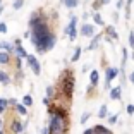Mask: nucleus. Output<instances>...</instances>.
Returning <instances> with one entry per match:
<instances>
[{"instance_id":"obj_16","label":"nucleus","mask_w":134,"mask_h":134,"mask_svg":"<svg viewBox=\"0 0 134 134\" xmlns=\"http://www.w3.org/2000/svg\"><path fill=\"white\" fill-rule=\"evenodd\" d=\"M0 83L2 84H9L10 83V79H9V76L5 74V72H0Z\"/></svg>"},{"instance_id":"obj_6","label":"nucleus","mask_w":134,"mask_h":134,"mask_svg":"<svg viewBox=\"0 0 134 134\" xmlns=\"http://www.w3.org/2000/svg\"><path fill=\"white\" fill-rule=\"evenodd\" d=\"M117 76V69L115 67H110V69H107V76H105V86H107V90H108V86H110V83H112V79Z\"/></svg>"},{"instance_id":"obj_3","label":"nucleus","mask_w":134,"mask_h":134,"mask_svg":"<svg viewBox=\"0 0 134 134\" xmlns=\"http://www.w3.org/2000/svg\"><path fill=\"white\" fill-rule=\"evenodd\" d=\"M60 88H62V93L65 96L71 98L72 91H74V77H72V72H64V77L60 79Z\"/></svg>"},{"instance_id":"obj_13","label":"nucleus","mask_w":134,"mask_h":134,"mask_svg":"<svg viewBox=\"0 0 134 134\" xmlns=\"http://www.w3.org/2000/svg\"><path fill=\"white\" fill-rule=\"evenodd\" d=\"M107 35H110L112 40H117L119 38V35H117V31L114 29V26H108V28H107Z\"/></svg>"},{"instance_id":"obj_11","label":"nucleus","mask_w":134,"mask_h":134,"mask_svg":"<svg viewBox=\"0 0 134 134\" xmlns=\"http://www.w3.org/2000/svg\"><path fill=\"white\" fill-rule=\"evenodd\" d=\"M16 52H17V55L21 57V59H26L28 57V53H26V50H24L21 45H16Z\"/></svg>"},{"instance_id":"obj_24","label":"nucleus","mask_w":134,"mask_h":134,"mask_svg":"<svg viewBox=\"0 0 134 134\" xmlns=\"http://www.w3.org/2000/svg\"><path fill=\"white\" fill-rule=\"evenodd\" d=\"M129 45H131V48H134V31H131V35H129Z\"/></svg>"},{"instance_id":"obj_29","label":"nucleus","mask_w":134,"mask_h":134,"mask_svg":"<svg viewBox=\"0 0 134 134\" xmlns=\"http://www.w3.org/2000/svg\"><path fill=\"white\" fill-rule=\"evenodd\" d=\"M122 7H124V0H117V9L120 10Z\"/></svg>"},{"instance_id":"obj_8","label":"nucleus","mask_w":134,"mask_h":134,"mask_svg":"<svg viewBox=\"0 0 134 134\" xmlns=\"http://www.w3.org/2000/svg\"><path fill=\"white\" fill-rule=\"evenodd\" d=\"M120 91H122V88H120V86L112 88V91H110V98H112V100H119V98H120Z\"/></svg>"},{"instance_id":"obj_4","label":"nucleus","mask_w":134,"mask_h":134,"mask_svg":"<svg viewBox=\"0 0 134 134\" xmlns=\"http://www.w3.org/2000/svg\"><path fill=\"white\" fill-rule=\"evenodd\" d=\"M76 24H77V17H71V23H69V26H67V29H65L71 40H76V36H77V31H76Z\"/></svg>"},{"instance_id":"obj_38","label":"nucleus","mask_w":134,"mask_h":134,"mask_svg":"<svg viewBox=\"0 0 134 134\" xmlns=\"http://www.w3.org/2000/svg\"><path fill=\"white\" fill-rule=\"evenodd\" d=\"M0 14H2V7H0Z\"/></svg>"},{"instance_id":"obj_21","label":"nucleus","mask_w":134,"mask_h":134,"mask_svg":"<svg viewBox=\"0 0 134 134\" xmlns=\"http://www.w3.org/2000/svg\"><path fill=\"white\" fill-rule=\"evenodd\" d=\"M81 57V48H76L74 55H72V62H77V59Z\"/></svg>"},{"instance_id":"obj_7","label":"nucleus","mask_w":134,"mask_h":134,"mask_svg":"<svg viewBox=\"0 0 134 134\" xmlns=\"http://www.w3.org/2000/svg\"><path fill=\"white\" fill-rule=\"evenodd\" d=\"M81 35H84V36H93V35H95V28H93V26H90V24H84L83 28H81Z\"/></svg>"},{"instance_id":"obj_23","label":"nucleus","mask_w":134,"mask_h":134,"mask_svg":"<svg viewBox=\"0 0 134 134\" xmlns=\"http://www.w3.org/2000/svg\"><path fill=\"white\" fill-rule=\"evenodd\" d=\"M17 112H19L21 115H26V107L24 105H17Z\"/></svg>"},{"instance_id":"obj_30","label":"nucleus","mask_w":134,"mask_h":134,"mask_svg":"<svg viewBox=\"0 0 134 134\" xmlns=\"http://www.w3.org/2000/svg\"><path fill=\"white\" fill-rule=\"evenodd\" d=\"M127 114H134V105H129V107H127Z\"/></svg>"},{"instance_id":"obj_36","label":"nucleus","mask_w":134,"mask_h":134,"mask_svg":"<svg viewBox=\"0 0 134 134\" xmlns=\"http://www.w3.org/2000/svg\"><path fill=\"white\" fill-rule=\"evenodd\" d=\"M100 2H102V4H108V2H110V0H100Z\"/></svg>"},{"instance_id":"obj_12","label":"nucleus","mask_w":134,"mask_h":134,"mask_svg":"<svg viewBox=\"0 0 134 134\" xmlns=\"http://www.w3.org/2000/svg\"><path fill=\"white\" fill-rule=\"evenodd\" d=\"M100 38H102V35H96L95 33V40L90 43V50H95L96 47H98V41H100Z\"/></svg>"},{"instance_id":"obj_2","label":"nucleus","mask_w":134,"mask_h":134,"mask_svg":"<svg viewBox=\"0 0 134 134\" xmlns=\"http://www.w3.org/2000/svg\"><path fill=\"white\" fill-rule=\"evenodd\" d=\"M31 29H33V33H31V38H36V40H43V38H47L48 35H50V28H48V24L45 23V21H40V23H36V24H33L31 26Z\"/></svg>"},{"instance_id":"obj_22","label":"nucleus","mask_w":134,"mask_h":134,"mask_svg":"<svg viewBox=\"0 0 134 134\" xmlns=\"http://www.w3.org/2000/svg\"><path fill=\"white\" fill-rule=\"evenodd\" d=\"M23 4H24V0H16L12 7H14V9H16V10H17V9H21V7H23Z\"/></svg>"},{"instance_id":"obj_17","label":"nucleus","mask_w":134,"mask_h":134,"mask_svg":"<svg viewBox=\"0 0 134 134\" xmlns=\"http://www.w3.org/2000/svg\"><path fill=\"white\" fill-rule=\"evenodd\" d=\"M93 19H95V23L98 24V26H103V21H102V16H100L98 12H95V14H93Z\"/></svg>"},{"instance_id":"obj_15","label":"nucleus","mask_w":134,"mask_h":134,"mask_svg":"<svg viewBox=\"0 0 134 134\" xmlns=\"http://www.w3.org/2000/svg\"><path fill=\"white\" fill-rule=\"evenodd\" d=\"M64 4H65L67 9H74L77 7V0H64Z\"/></svg>"},{"instance_id":"obj_20","label":"nucleus","mask_w":134,"mask_h":134,"mask_svg":"<svg viewBox=\"0 0 134 134\" xmlns=\"http://www.w3.org/2000/svg\"><path fill=\"white\" fill-rule=\"evenodd\" d=\"M23 103H24V105H26V107H29V105H31V103H33V98H31V96H29V95H26V96H24V98H23Z\"/></svg>"},{"instance_id":"obj_34","label":"nucleus","mask_w":134,"mask_h":134,"mask_svg":"<svg viewBox=\"0 0 134 134\" xmlns=\"http://www.w3.org/2000/svg\"><path fill=\"white\" fill-rule=\"evenodd\" d=\"M129 79H131V83H134V72L131 74V77H129Z\"/></svg>"},{"instance_id":"obj_25","label":"nucleus","mask_w":134,"mask_h":134,"mask_svg":"<svg viewBox=\"0 0 134 134\" xmlns=\"http://www.w3.org/2000/svg\"><path fill=\"white\" fill-rule=\"evenodd\" d=\"M53 93H55V91H53V88H52V86H48V88H47V96L50 98V96H53Z\"/></svg>"},{"instance_id":"obj_1","label":"nucleus","mask_w":134,"mask_h":134,"mask_svg":"<svg viewBox=\"0 0 134 134\" xmlns=\"http://www.w3.org/2000/svg\"><path fill=\"white\" fill-rule=\"evenodd\" d=\"M67 129H69V122H67V117H60V115L52 114L50 119V127L48 134H67Z\"/></svg>"},{"instance_id":"obj_18","label":"nucleus","mask_w":134,"mask_h":134,"mask_svg":"<svg viewBox=\"0 0 134 134\" xmlns=\"http://www.w3.org/2000/svg\"><path fill=\"white\" fill-rule=\"evenodd\" d=\"M98 117L100 119H105L107 117V105H102V108H100V112H98Z\"/></svg>"},{"instance_id":"obj_28","label":"nucleus","mask_w":134,"mask_h":134,"mask_svg":"<svg viewBox=\"0 0 134 134\" xmlns=\"http://www.w3.org/2000/svg\"><path fill=\"white\" fill-rule=\"evenodd\" d=\"M5 31H7V26L4 23H0V33H5Z\"/></svg>"},{"instance_id":"obj_33","label":"nucleus","mask_w":134,"mask_h":134,"mask_svg":"<svg viewBox=\"0 0 134 134\" xmlns=\"http://www.w3.org/2000/svg\"><path fill=\"white\" fill-rule=\"evenodd\" d=\"M84 134H93V129H86V131H84Z\"/></svg>"},{"instance_id":"obj_35","label":"nucleus","mask_w":134,"mask_h":134,"mask_svg":"<svg viewBox=\"0 0 134 134\" xmlns=\"http://www.w3.org/2000/svg\"><path fill=\"white\" fill-rule=\"evenodd\" d=\"M48 132H50L48 129H43V131H41V134H48Z\"/></svg>"},{"instance_id":"obj_27","label":"nucleus","mask_w":134,"mask_h":134,"mask_svg":"<svg viewBox=\"0 0 134 134\" xmlns=\"http://www.w3.org/2000/svg\"><path fill=\"white\" fill-rule=\"evenodd\" d=\"M88 119H90V114H84L83 117H81V124H84V122L88 120Z\"/></svg>"},{"instance_id":"obj_9","label":"nucleus","mask_w":134,"mask_h":134,"mask_svg":"<svg viewBox=\"0 0 134 134\" xmlns=\"http://www.w3.org/2000/svg\"><path fill=\"white\" fill-rule=\"evenodd\" d=\"M23 124L19 122V120H14V124H12V131H14V134H21L23 132Z\"/></svg>"},{"instance_id":"obj_14","label":"nucleus","mask_w":134,"mask_h":134,"mask_svg":"<svg viewBox=\"0 0 134 134\" xmlns=\"http://www.w3.org/2000/svg\"><path fill=\"white\" fill-rule=\"evenodd\" d=\"M90 81H91V84H93V86H96V84H98V72H96V71H93L90 74Z\"/></svg>"},{"instance_id":"obj_32","label":"nucleus","mask_w":134,"mask_h":134,"mask_svg":"<svg viewBox=\"0 0 134 134\" xmlns=\"http://www.w3.org/2000/svg\"><path fill=\"white\" fill-rule=\"evenodd\" d=\"M16 103H17V102H16V98H12V100H9V105H16Z\"/></svg>"},{"instance_id":"obj_10","label":"nucleus","mask_w":134,"mask_h":134,"mask_svg":"<svg viewBox=\"0 0 134 134\" xmlns=\"http://www.w3.org/2000/svg\"><path fill=\"white\" fill-rule=\"evenodd\" d=\"M9 60H10V57H9L7 52H0V64H9Z\"/></svg>"},{"instance_id":"obj_5","label":"nucleus","mask_w":134,"mask_h":134,"mask_svg":"<svg viewBox=\"0 0 134 134\" xmlns=\"http://www.w3.org/2000/svg\"><path fill=\"white\" fill-rule=\"evenodd\" d=\"M26 59H28V64H29V67L33 69V72H35L36 76H40V72H41V67H40V62L36 60V57H33V55H28Z\"/></svg>"},{"instance_id":"obj_37","label":"nucleus","mask_w":134,"mask_h":134,"mask_svg":"<svg viewBox=\"0 0 134 134\" xmlns=\"http://www.w3.org/2000/svg\"><path fill=\"white\" fill-rule=\"evenodd\" d=\"M2 126H4V122H2V119H0V131H2Z\"/></svg>"},{"instance_id":"obj_31","label":"nucleus","mask_w":134,"mask_h":134,"mask_svg":"<svg viewBox=\"0 0 134 134\" xmlns=\"http://www.w3.org/2000/svg\"><path fill=\"white\" fill-rule=\"evenodd\" d=\"M43 103H45V105H48V107H50V98H48V96H47V98L43 100Z\"/></svg>"},{"instance_id":"obj_19","label":"nucleus","mask_w":134,"mask_h":134,"mask_svg":"<svg viewBox=\"0 0 134 134\" xmlns=\"http://www.w3.org/2000/svg\"><path fill=\"white\" fill-rule=\"evenodd\" d=\"M7 105H9V102H7V100L0 98V114H2V112H4L5 108H7Z\"/></svg>"},{"instance_id":"obj_26","label":"nucleus","mask_w":134,"mask_h":134,"mask_svg":"<svg viewBox=\"0 0 134 134\" xmlns=\"http://www.w3.org/2000/svg\"><path fill=\"white\" fill-rule=\"evenodd\" d=\"M117 117H119V115H112V117L108 119V122H110V124H115V122H117Z\"/></svg>"}]
</instances>
